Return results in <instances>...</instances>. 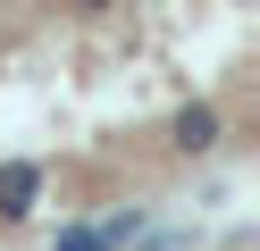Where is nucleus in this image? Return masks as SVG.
Segmentation results:
<instances>
[{"mask_svg":"<svg viewBox=\"0 0 260 251\" xmlns=\"http://www.w3.org/2000/svg\"><path fill=\"white\" fill-rule=\"evenodd\" d=\"M42 201V167L34 159H0V218H34Z\"/></svg>","mask_w":260,"mask_h":251,"instance_id":"f257e3e1","label":"nucleus"},{"mask_svg":"<svg viewBox=\"0 0 260 251\" xmlns=\"http://www.w3.org/2000/svg\"><path fill=\"white\" fill-rule=\"evenodd\" d=\"M168 142L176 151H218V109H210V100H185V109L168 117Z\"/></svg>","mask_w":260,"mask_h":251,"instance_id":"f03ea898","label":"nucleus"},{"mask_svg":"<svg viewBox=\"0 0 260 251\" xmlns=\"http://www.w3.org/2000/svg\"><path fill=\"white\" fill-rule=\"evenodd\" d=\"M68 9H84V17H101V9H118V0H68Z\"/></svg>","mask_w":260,"mask_h":251,"instance_id":"7ed1b4c3","label":"nucleus"}]
</instances>
